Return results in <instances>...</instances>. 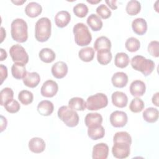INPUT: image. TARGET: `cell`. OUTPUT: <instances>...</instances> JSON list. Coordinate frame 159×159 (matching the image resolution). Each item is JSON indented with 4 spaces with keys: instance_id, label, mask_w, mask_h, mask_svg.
<instances>
[{
    "instance_id": "obj_1",
    "label": "cell",
    "mask_w": 159,
    "mask_h": 159,
    "mask_svg": "<svg viewBox=\"0 0 159 159\" xmlns=\"http://www.w3.org/2000/svg\"><path fill=\"white\" fill-rule=\"evenodd\" d=\"M11 34L14 40L23 43L27 41L28 39L27 24L22 19H14L11 25Z\"/></svg>"
},
{
    "instance_id": "obj_2",
    "label": "cell",
    "mask_w": 159,
    "mask_h": 159,
    "mask_svg": "<svg viewBox=\"0 0 159 159\" xmlns=\"http://www.w3.org/2000/svg\"><path fill=\"white\" fill-rule=\"evenodd\" d=\"M51 21L48 17H42L39 19L35 27V37L36 40L40 42H44L48 40L51 35Z\"/></svg>"
},
{
    "instance_id": "obj_3",
    "label": "cell",
    "mask_w": 159,
    "mask_h": 159,
    "mask_svg": "<svg viewBox=\"0 0 159 159\" xmlns=\"http://www.w3.org/2000/svg\"><path fill=\"white\" fill-rule=\"evenodd\" d=\"M131 66L136 71H140L144 76L150 75L154 70L155 63L142 55H135L131 59Z\"/></svg>"
},
{
    "instance_id": "obj_4",
    "label": "cell",
    "mask_w": 159,
    "mask_h": 159,
    "mask_svg": "<svg viewBox=\"0 0 159 159\" xmlns=\"http://www.w3.org/2000/svg\"><path fill=\"white\" fill-rule=\"evenodd\" d=\"M75 43L79 46H86L92 40L91 34L88 27L83 23L76 24L73 29Z\"/></svg>"
},
{
    "instance_id": "obj_5",
    "label": "cell",
    "mask_w": 159,
    "mask_h": 159,
    "mask_svg": "<svg viewBox=\"0 0 159 159\" xmlns=\"http://www.w3.org/2000/svg\"><path fill=\"white\" fill-rule=\"evenodd\" d=\"M58 117L66 125L74 127L78 124L79 116L78 113L69 106H63L58 110Z\"/></svg>"
},
{
    "instance_id": "obj_6",
    "label": "cell",
    "mask_w": 159,
    "mask_h": 159,
    "mask_svg": "<svg viewBox=\"0 0 159 159\" xmlns=\"http://www.w3.org/2000/svg\"><path fill=\"white\" fill-rule=\"evenodd\" d=\"M86 103V107L88 110L97 111L107 106L108 99L106 94L98 93L88 97Z\"/></svg>"
},
{
    "instance_id": "obj_7",
    "label": "cell",
    "mask_w": 159,
    "mask_h": 159,
    "mask_svg": "<svg viewBox=\"0 0 159 159\" xmlns=\"http://www.w3.org/2000/svg\"><path fill=\"white\" fill-rule=\"evenodd\" d=\"M9 53L14 63H21L24 65L29 61V55L24 48L19 44L13 45L9 49Z\"/></svg>"
},
{
    "instance_id": "obj_8",
    "label": "cell",
    "mask_w": 159,
    "mask_h": 159,
    "mask_svg": "<svg viewBox=\"0 0 159 159\" xmlns=\"http://www.w3.org/2000/svg\"><path fill=\"white\" fill-rule=\"evenodd\" d=\"M130 145H131L125 142H114V145L112 148L113 156L115 158L119 159H123L128 157L130 152Z\"/></svg>"
},
{
    "instance_id": "obj_9",
    "label": "cell",
    "mask_w": 159,
    "mask_h": 159,
    "mask_svg": "<svg viewBox=\"0 0 159 159\" xmlns=\"http://www.w3.org/2000/svg\"><path fill=\"white\" fill-rule=\"evenodd\" d=\"M109 120L113 127H122L126 125L128 117L127 114L124 111H115L111 113Z\"/></svg>"
},
{
    "instance_id": "obj_10",
    "label": "cell",
    "mask_w": 159,
    "mask_h": 159,
    "mask_svg": "<svg viewBox=\"0 0 159 159\" xmlns=\"http://www.w3.org/2000/svg\"><path fill=\"white\" fill-rule=\"evenodd\" d=\"M58 84L51 80L45 81L40 89L41 94L46 98H52L58 92Z\"/></svg>"
},
{
    "instance_id": "obj_11",
    "label": "cell",
    "mask_w": 159,
    "mask_h": 159,
    "mask_svg": "<svg viewBox=\"0 0 159 159\" xmlns=\"http://www.w3.org/2000/svg\"><path fill=\"white\" fill-rule=\"evenodd\" d=\"M109 154V147L106 143H99L93 148L92 157L93 159H106Z\"/></svg>"
},
{
    "instance_id": "obj_12",
    "label": "cell",
    "mask_w": 159,
    "mask_h": 159,
    "mask_svg": "<svg viewBox=\"0 0 159 159\" xmlns=\"http://www.w3.org/2000/svg\"><path fill=\"white\" fill-rule=\"evenodd\" d=\"M51 71L55 78L61 79L66 75L68 73V66L64 61H57L52 66Z\"/></svg>"
},
{
    "instance_id": "obj_13",
    "label": "cell",
    "mask_w": 159,
    "mask_h": 159,
    "mask_svg": "<svg viewBox=\"0 0 159 159\" xmlns=\"http://www.w3.org/2000/svg\"><path fill=\"white\" fill-rule=\"evenodd\" d=\"M130 93L133 96H142L146 90V86L144 82L141 80H135L132 82L130 86Z\"/></svg>"
},
{
    "instance_id": "obj_14",
    "label": "cell",
    "mask_w": 159,
    "mask_h": 159,
    "mask_svg": "<svg viewBox=\"0 0 159 159\" xmlns=\"http://www.w3.org/2000/svg\"><path fill=\"white\" fill-rule=\"evenodd\" d=\"M45 146L44 140L40 137H34L29 142V150L35 153H40L43 152Z\"/></svg>"
},
{
    "instance_id": "obj_15",
    "label": "cell",
    "mask_w": 159,
    "mask_h": 159,
    "mask_svg": "<svg viewBox=\"0 0 159 159\" xmlns=\"http://www.w3.org/2000/svg\"><path fill=\"white\" fill-rule=\"evenodd\" d=\"M112 104L119 108L125 107L128 102V98L127 95L121 91H115L111 96Z\"/></svg>"
},
{
    "instance_id": "obj_16",
    "label": "cell",
    "mask_w": 159,
    "mask_h": 159,
    "mask_svg": "<svg viewBox=\"0 0 159 159\" xmlns=\"http://www.w3.org/2000/svg\"><path fill=\"white\" fill-rule=\"evenodd\" d=\"M102 122V116L97 112L89 113L84 118V123L88 128L94 127L101 125Z\"/></svg>"
},
{
    "instance_id": "obj_17",
    "label": "cell",
    "mask_w": 159,
    "mask_h": 159,
    "mask_svg": "<svg viewBox=\"0 0 159 159\" xmlns=\"http://www.w3.org/2000/svg\"><path fill=\"white\" fill-rule=\"evenodd\" d=\"M71 20V15L66 11H60L55 16V22L57 27L63 28L66 27Z\"/></svg>"
},
{
    "instance_id": "obj_18",
    "label": "cell",
    "mask_w": 159,
    "mask_h": 159,
    "mask_svg": "<svg viewBox=\"0 0 159 159\" xmlns=\"http://www.w3.org/2000/svg\"><path fill=\"white\" fill-rule=\"evenodd\" d=\"M133 31L137 35H142L147 30V24L143 18H136L132 22Z\"/></svg>"
},
{
    "instance_id": "obj_19",
    "label": "cell",
    "mask_w": 159,
    "mask_h": 159,
    "mask_svg": "<svg viewBox=\"0 0 159 159\" xmlns=\"http://www.w3.org/2000/svg\"><path fill=\"white\" fill-rule=\"evenodd\" d=\"M22 81L26 86L34 88L40 83V77L37 72H27L25 76L22 79Z\"/></svg>"
},
{
    "instance_id": "obj_20",
    "label": "cell",
    "mask_w": 159,
    "mask_h": 159,
    "mask_svg": "<svg viewBox=\"0 0 159 159\" xmlns=\"http://www.w3.org/2000/svg\"><path fill=\"white\" fill-rule=\"evenodd\" d=\"M111 81L114 86L124 88L127 84L128 76L124 72H116L112 76Z\"/></svg>"
},
{
    "instance_id": "obj_21",
    "label": "cell",
    "mask_w": 159,
    "mask_h": 159,
    "mask_svg": "<svg viewBox=\"0 0 159 159\" xmlns=\"http://www.w3.org/2000/svg\"><path fill=\"white\" fill-rule=\"evenodd\" d=\"M54 106L53 103L48 100H43L40 101L37 106L38 112L44 116H48L53 112Z\"/></svg>"
},
{
    "instance_id": "obj_22",
    "label": "cell",
    "mask_w": 159,
    "mask_h": 159,
    "mask_svg": "<svg viewBox=\"0 0 159 159\" xmlns=\"http://www.w3.org/2000/svg\"><path fill=\"white\" fill-rule=\"evenodd\" d=\"M42 11V7L41 5L36 2H30L25 8L26 15L32 18L37 17L41 14Z\"/></svg>"
},
{
    "instance_id": "obj_23",
    "label": "cell",
    "mask_w": 159,
    "mask_h": 159,
    "mask_svg": "<svg viewBox=\"0 0 159 159\" xmlns=\"http://www.w3.org/2000/svg\"><path fill=\"white\" fill-rule=\"evenodd\" d=\"M27 72L25 65L21 63H14L11 67L12 76L17 80L23 79Z\"/></svg>"
},
{
    "instance_id": "obj_24",
    "label": "cell",
    "mask_w": 159,
    "mask_h": 159,
    "mask_svg": "<svg viewBox=\"0 0 159 159\" xmlns=\"http://www.w3.org/2000/svg\"><path fill=\"white\" fill-rule=\"evenodd\" d=\"M159 112L156 108L150 107L147 108L142 114L143 119L148 123H154L158 119Z\"/></svg>"
},
{
    "instance_id": "obj_25",
    "label": "cell",
    "mask_w": 159,
    "mask_h": 159,
    "mask_svg": "<svg viewBox=\"0 0 159 159\" xmlns=\"http://www.w3.org/2000/svg\"><path fill=\"white\" fill-rule=\"evenodd\" d=\"M86 22L93 31L100 30L103 25L101 18L95 14H90L86 20Z\"/></svg>"
},
{
    "instance_id": "obj_26",
    "label": "cell",
    "mask_w": 159,
    "mask_h": 159,
    "mask_svg": "<svg viewBox=\"0 0 159 159\" xmlns=\"http://www.w3.org/2000/svg\"><path fill=\"white\" fill-rule=\"evenodd\" d=\"M111 42L110 40L105 37L101 36L96 39L94 43V50L96 51H99L101 50H111Z\"/></svg>"
},
{
    "instance_id": "obj_27",
    "label": "cell",
    "mask_w": 159,
    "mask_h": 159,
    "mask_svg": "<svg viewBox=\"0 0 159 159\" xmlns=\"http://www.w3.org/2000/svg\"><path fill=\"white\" fill-rule=\"evenodd\" d=\"M68 106L75 111H84L86 107L84 100L80 97H74L68 101Z\"/></svg>"
},
{
    "instance_id": "obj_28",
    "label": "cell",
    "mask_w": 159,
    "mask_h": 159,
    "mask_svg": "<svg viewBox=\"0 0 159 159\" xmlns=\"http://www.w3.org/2000/svg\"><path fill=\"white\" fill-rule=\"evenodd\" d=\"M88 135L90 139L94 140L102 139L105 135L104 128L101 125L92 128H88Z\"/></svg>"
},
{
    "instance_id": "obj_29",
    "label": "cell",
    "mask_w": 159,
    "mask_h": 159,
    "mask_svg": "<svg viewBox=\"0 0 159 159\" xmlns=\"http://www.w3.org/2000/svg\"><path fill=\"white\" fill-rule=\"evenodd\" d=\"M39 56L40 59L45 63H52L54 61L56 57V55L55 52L50 48H42L39 53Z\"/></svg>"
},
{
    "instance_id": "obj_30",
    "label": "cell",
    "mask_w": 159,
    "mask_h": 159,
    "mask_svg": "<svg viewBox=\"0 0 159 159\" xmlns=\"http://www.w3.org/2000/svg\"><path fill=\"white\" fill-rule=\"evenodd\" d=\"M78 56L82 61L84 62H89L94 58V50L90 47L83 48L79 51Z\"/></svg>"
},
{
    "instance_id": "obj_31",
    "label": "cell",
    "mask_w": 159,
    "mask_h": 159,
    "mask_svg": "<svg viewBox=\"0 0 159 159\" xmlns=\"http://www.w3.org/2000/svg\"><path fill=\"white\" fill-rule=\"evenodd\" d=\"M112 55L110 50H101L97 52L98 61L102 65H106L109 63L112 60Z\"/></svg>"
},
{
    "instance_id": "obj_32",
    "label": "cell",
    "mask_w": 159,
    "mask_h": 159,
    "mask_svg": "<svg viewBox=\"0 0 159 159\" xmlns=\"http://www.w3.org/2000/svg\"><path fill=\"white\" fill-rule=\"evenodd\" d=\"M129 63V57L128 55L124 52L117 53L114 58L115 65L120 68H125L128 66Z\"/></svg>"
},
{
    "instance_id": "obj_33",
    "label": "cell",
    "mask_w": 159,
    "mask_h": 159,
    "mask_svg": "<svg viewBox=\"0 0 159 159\" xmlns=\"http://www.w3.org/2000/svg\"><path fill=\"white\" fill-rule=\"evenodd\" d=\"M141 9V4L139 1L136 0H131L129 1L126 5L125 10L130 16H135L139 13Z\"/></svg>"
},
{
    "instance_id": "obj_34",
    "label": "cell",
    "mask_w": 159,
    "mask_h": 159,
    "mask_svg": "<svg viewBox=\"0 0 159 159\" xmlns=\"http://www.w3.org/2000/svg\"><path fill=\"white\" fill-rule=\"evenodd\" d=\"M18 99L24 105H29L32 102L34 95L32 92L28 90H22L19 93Z\"/></svg>"
},
{
    "instance_id": "obj_35",
    "label": "cell",
    "mask_w": 159,
    "mask_h": 159,
    "mask_svg": "<svg viewBox=\"0 0 159 159\" xmlns=\"http://www.w3.org/2000/svg\"><path fill=\"white\" fill-rule=\"evenodd\" d=\"M1 96V106H4L9 101L13 99L14 91L10 88H3L0 93Z\"/></svg>"
},
{
    "instance_id": "obj_36",
    "label": "cell",
    "mask_w": 159,
    "mask_h": 159,
    "mask_svg": "<svg viewBox=\"0 0 159 159\" xmlns=\"http://www.w3.org/2000/svg\"><path fill=\"white\" fill-rule=\"evenodd\" d=\"M125 47L129 52H135L140 48V42L137 39L132 37L126 40L125 43Z\"/></svg>"
},
{
    "instance_id": "obj_37",
    "label": "cell",
    "mask_w": 159,
    "mask_h": 159,
    "mask_svg": "<svg viewBox=\"0 0 159 159\" xmlns=\"http://www.w3.org/2000/svg\"><path fill=\"white\" fill-rule=\"evenodd\" d=\"M125 142L130 145L132 143V138L130 134L125 131L116 132L113 137V142Z\"/></svg>"
},
{
    "instance_id": "obj_38",
    "label": "cell",
    "mask_w": 159,
    "mask_h": 159,
    "mask_svg": "<svg viewBox=\"0 0 159 159\" xmlns=\"http://www.w3.org/2000/svg\"><path fill=\"white\" fill-rule=\"evenodd\" d=\"M144 108V102L139 98H135L132 100L129 105L130 110L134 113L141 112Z\"/></svg>"
},
{
    "instance_id": "obj_39",
    "label": "cell",
    "mask_w": 159,
    "mask_h": 159,
    "mask_svg": "<svg viewBox=\"0 0 159 159\" xmlns=\"http://www.w3.org/2000/svg\"><path fill=\"white\" fill-rule=\"evenodd\" d=\"M73 12L76 16L83 18L84 17L88 12V7L84 3H78L73 7Z\"/></svg>"
},
{
    "instance_id": "obj_40",
    "label": "cell",
    "mask_w": 159,
    "mask_h": 159,
    "mask_svg": "<svg viewBox=\"0 0 159 159\" xmlns=\"http://www.w3.org/2000/svg\"><path fill=\"white\" fill-rule=\"evenodd\" d=\"M4 107L5 109L9 113L17 112L20 108V106L18 101L14 99H12L7 102L4 104Z\"/></svg>"
},
{
    "instance_id": "obj_41",
    "label": "cell",
    "mask_w": 159,
    "mask_h": 159,
    "mask_svg": "<svg viewBox=\"0 0 159 159\" xmlns=\"http://www.w3.org/2000/svg\"><path fill=\"white\" fill-rule=\"evenodd\" d=\"M96 13L103 19H108L111 16V10L106 5L101 4L96 8Z\"/></svg>"
},
{
    "instance_id": "obj_42",
    "label": "cell",
    "mask_w": 159,
    "mask_h": 159,
    "mask_svg": "<svg viewBox=\"0 0 159 159\" xmlns=\"http://www.w3.org/2000/svg\"><path fill=\"white\" fill-rule=\"evenodd\" d=\"M159 42L157 40H153L150 42L148 45V53L154 57H158Z\"/></svg>"
},
{
    "instance_id": "obj_43",
    "label": "cell",
    "mask_w": 159,
    "mask_h": 159,
    "mask_svg": "<svg viewBox=\"0 0 159 159\" xmlns=\"http://www.w3.org/2000/svg\"><path fill=\"white\" fill-rule=\"evenodd\" d=\"M0 74H1V83L2 84L4 80L7 77V68L2 64L0 65Z\"/></svg>"
},
{
    "instance_id": "obj_44",
    "label": "cell",
    "mask_w": 159,
    "mask_h": 159,
    "mask_svg": "<svg viewBox=\"0 0 159 159\" xmlns=\"http://www.w3.org/2000/svg\"><path fill=\"white\" fill-rule=\"evenodd\" d=\"M106 3L113 10H115L117 8V6L116 5V2H117V1H107V0H106L105 1Z\"/></svg>"
},
{
    "instance_id": "obj_45",
    "label": "cell",
    "mask_w": 159,
    "mask_h": 159,
    "mask_svg": "<svg viewBox=\"0 0 159 159\" xmlns=\"http://www.w3.org/2000/svg\"><path fill=\"white\" fill-rule=\"evenodd\" d=\"M1 132H2L4 129H6L7 124V120L6 117H4L3 116H1Z\"/></svg>"
},
{
    "instance_id": "obj_46",
    "label": "cell",
    "mask_w": 159,
    "mask_h": 159,
    "mask_svg": "<svg viewBox=\"0 0 159 159\" xmlns=\"http://www.w3.org/2000/svg\"><path fill=\"white\" fill-rule=\"evenodd\" d=\"M158 94H159V93L158 92L156 93L155 94H153L152 99V103L157 107L159 106V105H158Z\"/></svg>"
},
{
    "instance_id": "obj_47",
    "label": "cell",
    "mask_w": 159,
    "mask_h": 159,
    "mask_svg": "<svg viewBox=\"0 0 159 159\" xmlns=\"http://www.w3.org/2000/svg\"><path fill=\"white\" fill-rule=\"evenodd\" d=\"M1 58L0 60L1 61H3L4 60H5L7 58V53L3 49V48H1Z\"/></svg>"
},
{
    "instance_id": "obj_48",
    "label": "cell",
    "mask_w": 159,
    "mask_h": 159,
    "mask_svg": "<svg viewBox=\"0 0 159 159\" xmlns=\"http://www.w3.org/2000/svg\"><path fill=\"white\" fill-rule=\"evenodd\" d=\"M1 36H2L1 37V42H2L4 37H6V31L4 30V29L2 27H1Z\"/></svg>"
},
{
    "instance_id": "obj_49",
    "label": "cell",
    "mask_w": 159,
    "mask_h": 159,
    "mask_svg": "<svg viewBox=\"0 0 159 159\" xmlns=\"http://www.w3.org/2000/svg\"><path fill=\"white\" fill-rule=\"evenodd\" d=\"M12 2H13V3H14L15 4H16V5H17V6H19V5H21V4H22L24 2H25V1H12Z\"/></svg>"
},
{
    "instance_id": "obj_50",
    "label": "cell",
    "mask_w": 159,
    "mask_h": 159,
    "mask_svg": "<svg viewBox=\"0 0 159 159\" xmlns=\"http://www.w3.org/2000/svg\"><path fill=\"white\" fill-rule=\"evenodd\" d=\"M101 1V0H98V1H87V2H89V3H91V4H97V3H98V2H100Z\"/></svg>"
}]
</instances>
